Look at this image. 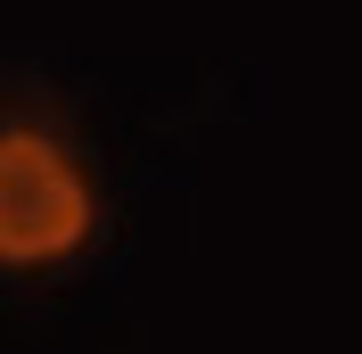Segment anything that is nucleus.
I'll list each match as a JSON object with an SVG mask.
<instances>
[{
    "mask_svg": "<svg viewBox=\"0 0 362 354\" xmlns=\"http://www.w3.org/2000/svg\"><path fill=\"white\" fill-rule=\"evenodd\" d=\"M99 239V190L49 124H0V272L74 264Z\"/></svg>",
    "mask_w": 362,
    "mask_h": 354,
    "instance_id": "obj_1",
    "label": "nucleus"
}]
</instances>
